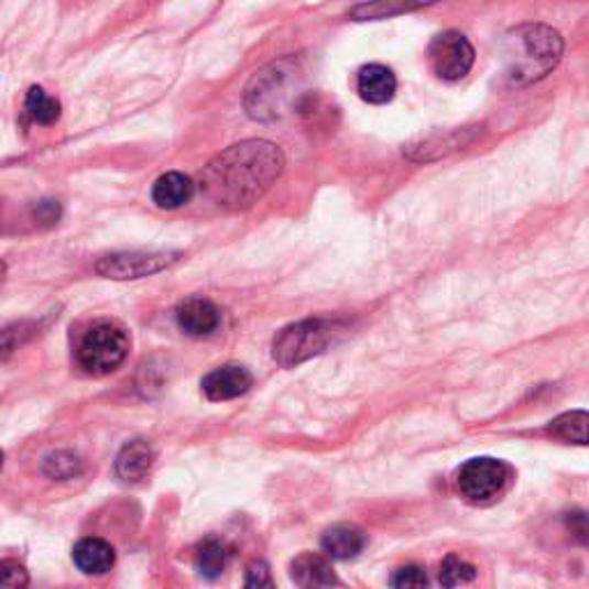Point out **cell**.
Wrapping results in <instances>:
<instances>
[{"label": "cell", "mask_w": 589, "mask_h": 589, "mask_svg": "<svg viewBox=\"0 0 589 589\" xmlns=\"http://www.w3.org/2000/svg\"><path fill=\"white\" fill-rule=\"evenodd\" d=\"M286 160L270 141H242L226 148L203 168L200 189L223 210H244L259 203L284 173Z\"/></svg>", "instance_id": "6da1fadb"}, {"label": "cell", "mask_w": 589, "mask_h": 589, "mask_svg": "<svg viewBox=\"0 0 589 589\" xmlns=\"http://www.w3.org/2000/svg\"><path fill=\"white\" fill-rule=\"evenodd\" d=\"M565 54V40L546 23H523L511 29L500 44L504 79L530 86L548 76Z\"/></svg>", "instance_id": "7a4b0ae2"}, {"label": "cell", "mask_w": 589, "mask_h": 589, "mask_svg": "<svg viewBox=\"0 0 589 589\" xmlns=\"http://www.w3.org/2000/svg\"><path fill=\"white\" fill-rule=\"evenodd\" d=\"M306 81L304 63L286 56L270 63L253 76L244 92L247 116L259 122H274L288 116L302 99Z\"/></svg>", "instance_id": "3957f363"}, {"label": "cell", "mask_w": 589, "mask_h": 589, "mask_svg": "<svg viewBox=\"0 0 589 589\" xmlns=\"http://www.w3.org/2000/svg\"><path fill=\"white\" fill-rule=\"evenodd\" d=\"M339 331L341 325L335 320L325 318L299 320L279 331L272 346V355L276 364H281L284 369H293L306 360H312V357L325 352Z\"/></svg>", "instance_id": "277c9868"}, {"label": "cell", "mask_w": 589, "mask_h": 589, "mask_svg": "<svg viewBox=\"0 0 589 589\" xmlns=\"http://www.w3.org/2000/svg\"><path fill=\"white\" fill-rule=\"evenodd\" d=\"M130 355V335L113 320L95 323L79 343L76 357L84 371L92 375H107L116 371Z\"/></svg>", "instance_id": "5b68a950"}, {"label": "cell", "mask_w": 589, "mask_h": 589, "mask_svg": "<svg viewBox=\"0 0 589 589\" xmlns=\"http://www.w3.org/2000/svg\"><path fill=\"white\" fill-rule=\"evenodd\" d=\"M511 481V468L498 458H472L458 470L456 489L470 504H489L498 500Z\"/></svg>", "instance_id": "8992f818"}, {"label": "cell", "mask_w": 589, "mask_h": 589, "mask_svg": "<svg viewBox=\"0 0 589 589\" xmlns=\"http://www.w3.org/2000/svg\"><path fill=\"white\" fill-rule=\"evenodd\" d=\"M426 58L438 79L454 84L470 74L475 65V48L463 33L445 31L430 40Z\"/></svg>", "instance_id": "52a82bcc"}, {"label": "cell", "mask_w": 589, "mask_h": 589, "mask_svg": "<svg viewBox=\"0 0 589 589\" xmlns=\"http://www.w3.org/2000/svg\"><path fill=\"white\" fill-rule=\"evenodd\" d=\"M181 253L177 251H124V253H111L101 259L95 270L97 274L116 279V281H130V279H143L150 274H157L166 268H171Z\"/></svg>", "instance_id": "ba28073f"}, {"label": "cell", "mask_w": 589, "mask_h": 589, "mask_svg": "<svg viewBox=\"0 0 589 589\" xmlns=\"http://www.w3.org/2000/svg\"><path fill=\"white\" fill-rule=\"evenodd\" d=\"M253 385V378L244 367L238 364H226L219 367L215 371H210L208 375L203 378L200 388L203 394L208 396L210 401H230V399H238L242 394H247Z\"/></svg>", "instance_id": "9c48e42d"}, {"label": "cell", "mask_w": 589, "mask_h": 589, "mask_svg": "<svg viewBox=\"0 0 589 589\" xmlns=\"http://www.w3.org/2000/svg\"><path fill=\"white\" fill-rule=\"evenodd\" d=\"M177 325L189 337H208L219 327V309L205 297H189L175 312Z\"/></svg>", "instance_id": "30bf717a"}, {"label": "cell", "mask_w": 589, "mask_h": 589, "mask_svg": "<svg viewBox=\"0 0 589 589\" xmlns=\"http://www.w3.org/2000/svg\"><path fill=\"white\" fill-rule=\"evenodd\" d=\"M357 92L369 105H388L396 95V76L390 67L385 65H364L357 72Z\"/></svg>", "instance_id": "8fae6325"}, {"label": "cell", "mask_w": 589, "mask_h": 589, "mask_svg": "<svg viewBox=\"0 0 589 589\" xmlns=\"http://www.w3.org/2000/svg\"><path fill=\"white\" fill-rule=\"evenodd\" d=\"M152 463H155L152 447L143 440H134L120 449L116 458V475L124 483H139L150 475Z\"/></svg>", "instance_id": "7c38bea8"}, {"label": "cell", "mask_w": 589, "mask_h": 589, "mask_svg": "<svg viewBox=\"0 0 589 589\" xmlns=\"http://www.w3.org/2000/svg\"><path fill=\"white\" fill-rule=\"evenodd\" d=\"M72 559L74 565L79 567V571L88 576H101L111 571V567L116 565V550L105 539H92L90 536V539H81L74 546Z\"/></svg>", "instance_id": "4fadbf2b"}, {"label": "cell", "mask_w": 589, "mask_h": 589, "mask_svg": "<svg viewBox=\"0 0 589 589\" xmlns=\"http://www.w3.org/2000/svg\"><path fill=\"white\" fill-rule=\"evenodd\" d=\"M194 198V183L185 173H164L152 185V200H155L164 210H177Z\"/></svg>", "instance_id": "5bb4252c"}, {"label": "cell", "mask_w": 589, "mask_h": 589, "mask_svg": "<svg viewBox=\"0 0 589 589\" xmlns=\"http://www.w3.org/2000/svg\"><path fill=\"white\" fill-rule=\"evenodd\" d=\"M435 3H438V0H364V3L355 6L348 17L352 21H382L407 12H417Z\"/></svg>", "instance_id": "9a60e30c"}, {"label": "cell", "mask_w": 589, "mask_h": 589, "mask_svg": "<svg viewBox=\"0 0 589 589\" xmlns=\"http://www.w3.org/2000/svg\"><path fill=\"white\" fill-rule=\"evenodd\" d=\"M291 576L295 585L299 587H331L339 585V578L335 576L329 561L323 555L304 553L291 565Z\"/></svg>", "instance_id": "2e32d148"}, {"label": "cell", "mask_w": 589, "mask_h": 589, "mask_svg": "<svg viewBox=\"0 0 589 589\" xmlns=\"http://www.w3.org/2000/svg\"><path fill=\"white\" fill-rule=\"evenodd\" d=\"M367 546V534L355 525H335L323 534V550L331 559H352Z\"/></svg>", "instance_id": "e0dca14e"}, {"label": "cell", "mask_w": 589, "mask_h": 589, "mask_svg": "<svg viewBox=\"0 0 589 589\" xmlns=\"http://www.w3.org/2000/svg\"><path fill=\"white\" fill-rule=\"evenodd\" d=\"M468 134V130H460V132H449L445 137H428V139H422L419 143H413L407 145V157L415 160V162H430V160H438V157H445L447 152H454L458 150L460 145L470 143L472 137L463 139Z\"/></svg>", "instance_id": "ac0fdd59"}, {"label": "cell", "mask_w": 589, "mask_h": 589, "mask_svg": "<svg viewBox=\"0 0 589 589\" xmlns=\"http://www.w3.org/2000/svg\"><path fill=\"white\" fill-rule=\"evenodd\" d=\"M228 548L219 542V539H205L198 548H196V571L208 578L215 580L226 571L228 565Z\"/></svg>", "instance_id": "d6986e66"}, {"label": "cell", "mask_w": 589, "mask_h": 589, "mask_svg": "<svg viewBox=\"0 0 589 589\" xmlns=\"http://www.w3.org/2000/svg\"><path fill=\"white\" fill-rule=\"evenodd\" d=\"M25 116L35 124H54L61 118V101L51 97L44 88L33 86L25 95Z\"/></svg>", "instance_id": "ffe728a7"}, {"label": "cell", "mask_w": 589, "mask_h": 589, "mask_svg": "<svg viewBox=\"0 0 589 589\" xmlns=\"http://www.w3.org/2000/svg\"><path fill=\"white\" fill-rule=\"evenodd\" d=\"M81 470H84V460L79 458V454L67 451V449L51 451L42 460V472L48 479H56V481H67V479L79 477Z\"/></svg>", "instance_id": "44dd1931"}, {"label": "cell", "mask_w": 589, "mask_h": 589, "mask_svg": "<svg viewBox=\"0 0 589 589\" xmlns=\"http://www.w3.org/2000/svg\"><path fill=\"white\" fill-rule=\"evenodd\" d=\"M550 433L557 435L559 440L587 445V413L585 410H571V413L559 415L550 422Z\"/></svg>", "instance_id": "7402d4cb"}, {"label": "cell", "mask_w": 589, "mask_h": 589, "mask_svg": "<svg viewBox=\"0 0 589 589\" xmlns=\"http://www.w3.org/2000/svg\"><path fill=\"white\" fill-rule=\"evenodd\" d=\"M477 576L475 567L468 565L466 559H460L456 555H449L445 561H443V567H440V585L445 587H460V585H468L472 582Z\"/></svg>", "instance_id": "603a6c76"}, {"label": "cell", "mask_w": 589, "mask_h": 589, "mask_svg": "<svg viewBox=\"0 0 589 589\" xmlns=\"http://www.w3.org/2000/svg\"><path fill=\"white\" fill-rule=\"evenodd\" d=\"M31 578L19 561L14 559H0V589H23L29 587Z\"/></svg>", "instance_id": "cb8c5ba5"}, {"label": "cell", "mask_w": 589, "mask_h": 589, "mask_svg": "<svg viewBox=\"0 0 589 589\" xmlns=\"http://www.w3.org/2000/svg\"><path fill=\"white\" fill-rule=\"evenodd\" d=\"M390 585L401 587V589L403 587H426L428 578H426L424 569H419V567H403L392 576Z\"/></svg>", "instance_id": "d4e9b609"}, {"label": "cell", "mask_w": 589, "mask_h": 589, "mask_svg": "<svg viewBox=\"0 0 589 589\" xmlns=\"http://www.w3.org/2000/svg\"><path fill=\"white\" fill-rule=\"evenodd\" d=\"M33 219L40 226H54L61 219V205L56 200H40L33 210Z\"/></svg>", "instance_id": "484cf974"}, {"label": "cell", "mask_w": 589, "mask_h": 589, "mask_svg": "<svg viewBox=\"0 0 589 589\" xmlns=\"http://www.w3.org/2000/svg\"><path fill=\"white\" fill-rule=\"evenodd\" d=\"M247 587H272L274 580H272V574L268 569L265 561H253V565L249 567L247 571V580H244Z\"/></svg>", "instance_id": "4316f807"}, {"label": "cell", "mask_w": 589, "mask_h": 589, "mask_svg": "<svg viewBox=\"0 0 589 589\" xmlns=\"http://www.w3.org/2000/svg\"><path fill=\"white\" fill-rule=\"evenodd\" d=\"M6 274H8V265L3 261H0V281L6 279Z\"/></svg>", "instance_id": "83f0119b"}, {"label": "cell", "mask_w": 589, "mask_h": 589, "mask_svg": "<svg viewBox=\"0 0 589 589\" xmlns=\"http://www.w3.org/2000/svg\"><path fill=\"white\" fill-rule=\"evenodd\" d=\"M0 470H3V451H0Z\"/></svg>", "instance_id": "f1b7e54d"}]
</instances>
